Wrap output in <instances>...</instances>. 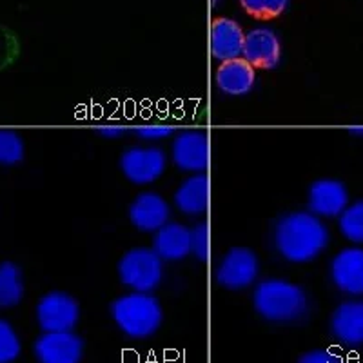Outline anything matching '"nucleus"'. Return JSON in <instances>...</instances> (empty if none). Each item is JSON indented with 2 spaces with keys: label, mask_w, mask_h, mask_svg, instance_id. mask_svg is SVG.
I'll list each match as a JSON object with an SVG mask.
<instances>
[{
  "label": "nucleus",
  "mask_w": 363,
  "mask_h": 363,
  "mask_svg": "<svg viewBox=\"0 0 363 363\" xmlns=\"http://www.w3.org/2000/svg\"><path fill=\"white\" fill-rule=\"evenodd\" d=\"M21 354L17 333L6 320H0V363H13Z\"/></svg>",
  "instance_id": "5701e85b"
},
{
  "label": "nucleus",
  "mask_w": 363,
  "mask_h": 363,
  "mask_svg": "<svg viewBox=\"0 0 363 363\" xmlns=\"http://www.w3.org/2000/svg\"><path fill=\"white\" fill-rule=\"evenodd\" d=\"M173 162L180 171L203 173L209 162V142L207 135L199 129L182 131L171 145Z\"/></svg>",
  "instance_id": "6e6552de"
},
{
  "label": "nucleus",
  "mask_w": 363,
  "mask_h": 363,
  "mask_svg": "<svg viewBox=\"0 0 363 363\" xmlns=\"http://www.w3.org/2000/svg\"><path fill=\"white\" fill-rule=\"evenodd\" d=\"M349 203V193L340 180L323 178L314 182L309 189V207L318 216H338Z\"/></svg>",
  "instance_id": "ddd939ff"
},
{
  "label": "nucleus",
  "mask_w": 363,
  "mask_h": 363,
  "mask_svg": "<svg viewBox=\"0 0 363 363\" xmlns=\"http://www.w3.org/2000/svg\"><path fill=\"white\" fill-rule=\"evenodd\" d=\"M289 0H240V4L247 15L262 21H269L285 11Z\"/></svg>",
  "instance_id": "4be33fe9"
},
{
  "label": "nucleus",
  "mask_w": 363,
  "mask_h": 363,
  "mask_svg": "<svg viewBox=\"0 0 363 363\" xmlns=\"http://www.w3.org/2000/svg\"><path fill=\"white\" fill-rule=\"evenodd\" d=\"M215 80L218 89L225 95L244 96L251 93L255 87V67L245 58H233V60L222 62V66L216 69Z\"/></svg>",
  "instance_id": "2eb2a0df"
},
{
  "label": "nucleus",
  "mask_w": 363,
  "mask_h": 363,
  "mask_svg": "<svg viewBox=\"0 0 363 363\" xmlns=\"http://www.w3.org/2000/svg\"><path fill=\"white\" fill-rule=\"evenodd\" d=\"M167 158L160 147H129L120 158V169L136 186H147L164 174Z\"/></svg>",
  "instance_id": "0eeeda50"
},
{
  "label": "nucleus",
  "mask_w": 363,
  "mask_h": 363,
  "mask_svg": "<svg viewBox=\"0 0 363 363\" xmlns=\"http://www.w3.org/2000/svg\"><path fill=\"white\" fill-rule=\"evenodd\" d=\"M38 325L45 333H66L79 323L80 307L71 294L53 291L40 298L37 306Z\"/></svg>",
  "instance_id": "39448f33"
},
{
  "label": "nucleus",
  "mask_w": 363,
  "mask_h": 363,
  "mask_svg": "<svg viewBox=\"0 0 363 363\" xmlns=\"http://www.w3.org/2000/svg\"><path fill=\"white\" fill-rule=\"evenodd\" d=\"M242 55L252 67L274 69L280 64L281 48L274 31L269 28H256L245 35Z\"/></svg>",
  "instance_id": "9d476101"
},
{
  "label": "nucleus",
  "mask_w": 363,
  "mask_h": 363,
  "mask_svg": "<svg viewBox=\"0 0 363 363\" xmlns=\"http://www.w3.org/2000/svg\"><path fill=\"white\" fill-rule=\"evenodd\" d=\"M209 202V182L203 173L187 178L174 193V203L182 213L189 216L203 215Z\"/></svg>",
  "instance_id": "a211bd4d"
},
{
  "label": "nucleus",
  "mask_w": 363,
  "mask_h": 363,
  "mask_svg": "<svg viewBox=\"0 0 363 363\" xmlns=\"http://www.w3.org/2000/svg\"><path fill=\"white\" fill-rule=\"evenodd\" d=\"M329 244V231L311 213H291L274 229V245L285 260L307 264L320 256Z\"/></svg>",
  "instance_id": "f257e3e1"
},
{
  "label": "nucleus",
  "mask_w": 363,
  "mask_h": 363,
  "mask_svg": "<svg viewBox=\"0 0 363 363\" xmlns=\"http://www.w3.org/2000/svg\"><path fill=\"white\" fill-rule=\"evenodd\" d=\"M260 271L258 256L247 247H233L216 269V284L223 289L240 291L255 284Z\"/></svg>",
  "instance_id": "423d86ee"
},
{
  "label": "nucleus",
  "mask_w": 363,
  "mask_h": 363,
  "mask_svg": "<svg viewBox=\"0 0 363 363\" xmlns=\"http://www.w3.org/2000/svg\"><path fill=\"white\" fill-rule=\"evenodd\" d=\"M24 296V280L18 265L13 262L0 264V307H13L21 303Z\"/></svg>",
  "instance_id": "6ab92c4d"
},
{
  "label": "nucleus",
  "mask_w": 363,
  "mask_h": 363,
  "mask_svg": "<svg viewBox=\"0 0 363 363\" xmlns=\"http://www.w3.org/2000/svg\"><path fill=\"white\" fill-rule=\"evenodd\" d=\"M35 356L38 363H80L84 342L71 330L45 333L35 342Z\"/></svg>",
  "instance_id": "1a4fd4ad"
},
{
  "label": "nucleus",
  "mask_w": 363,
  "mask_h": 363,
  "mask_svg": "<svg viewBox=\"0 0 363 363\" xmlns=\"http://www.w3.org/2000/svg\"><path fill=\"white\" fill-rule=\"evenodd\" d=\"M298 363H345V362H343L338 354H335V352L318 349V351L306 352V354L301 356Z\"/></svg>",
  "instance_id": "a878e982"
},
{
  "label": "nucleus",
  "mask_w": 363,
  "mask_h": 363,
  "mask_svg": "<svg viewBox=\"0 0 363 363\" xmlns=\"http://www.w3.org/2000/svg\"><path fill=\"white\" fill-rule=\"evenodd\" d=\"M340 231L349 242L363 244V200L345 207L340 215Z\"/></svg>",
  "instance_id": "aec40b11"
},
{
  "label": "nucleus",
  "mask_w": 363,
  "mask_h": 363,
  "mask_svg": "<svg viewBox=\"0 0 363 363\" xmlns=\"http://www.w3.org/2000/svg\"><path fill=\"white\" fill-rule=\"evenodd\" d=\"M245 35L231 18H215L211 24V55L218 62L240 58L244 51Z\"/></svg>",
  "instance_id": "4468645a"
},
{
  "label": "nucleus",
  "mask_w": 363,
  "mask_h": 363,
  "mask_svg": "<svg viewBox=\"0 0 363 363\" xmlns=\"http://www.w3.org/2000/svg\"><path fill=\"white\" fill-rule=\"evenodd\" d=\"M15 50H17V40H15L13 33L4 26H0V62L11 57Z\"/></svg>",
  "instance_id": "bb28decb"
},
{
  "label": "nucleus",
  "mask_w": 363,
  "mask_h": 363,
  "mask_svg": "<svg viewBox=\"0 0 363 363\" xmlns=\"http://www.w3.org/2000/svg\"><path fill=\"white\" fill-rule=\"evenodd\" d=\"M24 158V142L11 129H0V165H15Z\"/></svg>",
  "instance_id": "412c9836"
},
{
  "label": "nucleus",
  "mask_w": 363,
  "mask_h": 363,
  "mask_svg": "<svg viewBox=\"0 0 363 363\" xmlns=\"http://www.w3.org/2000/svg\"><path fill=\"white\" fill-rule=\"evenodd\" d=\"M153 249L162 260H184L191 252V229L180 223H165L155 235Z\"/></svg>",
  "instance_id": "f3484780"
},
{
  "label": "nucleus",
  "mask_w": 363,
  "mask_h": 363,
  "mask_svg": "<svg viewBox=\"0 0 363 363\" xmlns=\"http://www.w3.org/2000/svg\"><path fill=\"white\" fill-rule=\"evenodd\" d=\"M191 252L200 262H206L209 256V227L206 222H200L191 229Z\"/></svg>",
  "instance_id": "b1692460"
},
{
  "label": "nucleus",
  "mask_w": 363,
  "mask_h": 363,
  "mask_svg": "<svg viewBox=\"0 0 363 363\" xmlns=\"http://www.w3.org/2000/svg\"><path fill=\"white\" fill-rule=\"evenodd\" d=\"M330 277L340 291L352 296L363 294V249L347 247L335 256Z\"/></svg>",
  "instance_id": "9b49d317"
},
{
  "label": "nucleus",
  "mask_w": 363,
  "mask_h": 363,
  "mask_svg": "<svg viewBox=\"0 0 363 363\" xmlns=\"http://www.w3.org/2000/svg\"><path fill=\"white\" fill-rule=\"evenodd\" d=\"M162 274L164 265L155 249H131L118 262L120 280L135 293H149L157 289L162 281Z\"/></svg>",
  "instance_id": "20e7f679"
},
{
  "label": "nucleus",
  "mask_w": 363,
  "mask_h": 363,
  "mask_svg": "<svg viewBox=\"0 0 363 363\" xmlns=\"http://www.w3.org/2000/svg\"><path fill=\"white\" fill-rule=\"evenodd\" d=\"M211 4H213V6H216V4H218V0H211Z\"/></svg>",
  "instance_id": "c756f323"
},
{
  "label": "nucleus",
  "mask_w": 363,
  "mask_h": 363,
  "mask_svg": "<svg viewBox=\"0 0 363 363\" xmlns=\"http://www.w3.org/2000/svg\"><path fill=\"white\" fill-rule=\"evenodd\" d=\"M111 316L118 329L129 338H149L162 323V307L147 293H131L111 303Z\"/></svg>",
  "instance_id": "7ed1b4c3"
},
{
  "label": "nucleus",
  "mask_w": 363,
  "mask_h": 363,
  "mask_svg": "<svg viewBox=\"0 0 363 363\" xmlns=\"http://www.w3.org/2000/svg\"><path fill=\"white\" fill-rule=\"evenodd\" d=\"M256 313L267 322L289 323L306 316L309 309L306 291L287 280L271 278L258 284L252 296Z\"/></svg>",
  "instance_id": "f03ea898"
},
{
  "label": "nucleus",
  "mask_w": 363,
  "mask_h": 363,
  "mask_svg": "<svg viewBox=\"0 0 363 363\" xmlns=\"http://www.w3.org/2000/svg\"><path fill=\"white\" fill-rule=\"evenodd\" d=\"M174 133L171 125H144L136 129V135H140L144 140H162Z\"/></svg>",
  "instance_id": "393cba45"
},
{
  "label": "nucleus",
  "mask_w": 363,
  "mask_h": 363,
  "mask_svg": "<svg viewBox=\"0 0 363 363\" xmlns=\"http://www.w3.org/2000/svg\"><path fill=\"white\" fill-rule=\"evenodd\" d=\"M99 133L104 138H118L124 133V128H120V125H102V128H99Z\"/></svg>",
  "instance_id": "cd10ccee"
},
{
  "label": "nucleus",
  "mask_w": 363,
  "mask_h": 363,
  "mask_svg": "<svg viewBox=\"0 0 363 363\" xmlns=\"http://www.w3.org/2000/svg\"><path fill=\"white\" fill-rule=\"evenodd\" d=\"M169 203L157 193L138 194L129 206V220L138 231L157 233L169 222Z\"/></svg>",
  "instance_id": "f8f14e48"
},
{
  "label": "nucleus",
  "mask_w": 363,
  "mask_h": 363,
  "mask_svg": "<svg viewBox=\"0 0 363 363\" xmlns=\"http://www.w3.org/2000/svg\"><path fill=\"white\" fill-rule=\"evenodd\" d=\"M349 133H352V135L363 136V125H352V128H349Z\"/></svg>",
  "instance_id": "c85d7f7f"
},
{
  "label": "nucleus",
  "mask_w": 363,
  "mask_h": 363,
  "mask_svg": "<svg viewBox=\"0 0 363 363\" xmlns=\"http://www.w3.org/2000/svg\"><path fill=\"white\" fill-rule=\"evenodd\" d=\"M330 329L345 345H363V301H345L336 307Z\"/></svg>",
  "instance_id": "dca6fc26"
}]
</instances>
